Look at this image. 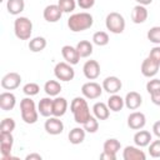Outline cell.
Here are the masks:
<instances>
[{"instance_id":"obj_1","label":"cell","mask_w":160,"mask_h":160,"mask_svg":"<svg viewBox=\"0 0 160 160\" xmlns=\"http://www.w3.org/2000/svg\"><path fill=\"white\" fill-rule=\"evenodd\" d=\"M70 111L72 112L74 115V120L76 124H80V125H84L88 119L91 116L90 114V108L85 100V98L82 96H76L71 100V104H70Z\"/></svg>"},{"instance_id":"obj_2","label":"cell","mask_w":160,"mask_h":160,"mask_svg":"<svg viewBox=\"0 0 160 160\" xmlns=\"http://www.w3.org/2000/svg\"><path fill=\"white\" fill-rule=\"evenodd\" d=\"M92 24H94V18L91 14H89L86 11L75 12L68 19V26L74 32L88 30L92 26Z\"/></svg>"},{"instance_id":"obj_3","label":"cell","mask_w":160,"mask_h":160,"mask_svg":"<svg viewBox=\"0 0 160 160\" xmlns=\"http://www.w3.org/2000/svg\"><path fill=\"white\" fill-rule=\"evenodd\" d=\"M20 112H21V119L26 124H35L39 118V111L36 109V105L34 100L29 98H24L20 101Z\"/></svg>"},{"instance_id":"obj_4","label":"cell","mask_w":160,"mask_h":160,"mask_svg":"<svg viewBox=\"0 0 160 160\" xmlns=\"http://www.w3.org/2000/svg\"><path fill=\"white\" fill-rule=\"evenodd\" d=\"M15 36L20 40H29L32 34V22L26 16H19L14 21Z\"/></svg>"},{"instance_id":"obj_5","label":"cell","mask_w":160,"mask_h":160,"mask_svg":"<svg viewBox=\"0 0 160 160\" xmlns=\"http://www.w3.org/2000/svg\"><path fill=\"white\" fill-rule=\"evenodd\" d=\"M105 26L112 34H121L125 30V19L120 12H109L105 19Z\"/></svg>"},{"instance_id":"obj_6","label":"cell","mask_w":160,"mask_h":160,"mask_svg":"<svg viewBox=\"0 0 160 160\" xmlns=\"http://www.w3.org/2000/svg\"><path fill=\"white\" fill-rule=\"evenodd\" d=\"M54 75L60 81H71L75 76V70L72 65L66 61H60L54 68Z\"/></svg>"},{"instance_id":"obj_7","label":"cell","mask_w":160,"mask_h":160,"mask_svg":"<svg viewBox=\"0 0 160 160\" xmlns=\"http://www.w3.org/2000/svg\"><path fill=\"white\" fill-rule=\"evenodd\" d=\"M102 86L95 81H88L85 82L82 86H81V94L85 99H90V100H94V99H98L101 96L102 94Z\"/></svg>"},{"instance_id":"obj_8","label":"cell","mask_w":160,"mask_h":160,"mask_svg":"<svg viewBox=\"0 0 160 160\" xmlns=\"http://www.w3.org/2000/svg\"><path fill=\"white\" fill-rule=\"evenodd\" d=\"M159 68H160V64H158L154 59H151L150 56H148L146 59L142 60L140 70H141V74L145 78H154L158 74Z\"/></svg>"},{"instance_id":"obj_9","label":"cell","mask_w":160,"mask_h":160,"mask_svg":"<svg viewBox=\"0 0 160 160\" xmlns=\"http://www.w3.org/2000/svg\"><path fill=\"white\" fill-rule=\"evenodd\" d=\"M21 82V76L18 72H8L2 76L1 79V86L5 90H15L20 86Z\"/></svg>"},{"instance_id":"obj_10","label":"cell","mask_w":160,"mask_h":160,"mask_svg":"<svg viewBox=\"0 0 160 160\" xmlns=\"http://www.w3.org/2000/svg\"><path fill=\"white\" fill-rule=\"evenodd\" d=\"M44 128L50 135H59L64 131V124L58 116H49L44 124Z\"/></svg>"},{"instance_id":"obj_11","label":"cell","mask_w":160,"mask_h":160,"mask_svg":"<svg viewBox=\"0 0 160 160\" xmlns=\"http://www.w3.org/2000/svg\"><path fill=\"white\" fill-rule=\"evenodd\" d=\"M146 124V116L141 111H132L128 116V126L132 130H140Z\"/></svg>"},{"instance_id":"obj_12","label":"cell","mask_w":160,"mask_h":160,"mask_svg":"<svg viewBox=\"0 0 160 160\" xmlns=\"http://www.w3.org/2000/svg\"><path fill=\"white\" fill-rule=\"evenodd\" d=\"M14 144V136L11 132H0V152L1 158L11 155V149Z\"/></svg>"},{"instance_id":"obj_13","label":"cell","mask_w":160,"mask_h":160,"mask_svg":"<svg viewBox=\"0 0 160 160\" xmlns=\"http://www.w3.org/2000/svg\"><path fill=\"white\" fill-rule=\"evenodd\" d=\"M42 16L48 22H56L61 19L62 11H61V9L59 8L58 4H50L44 9Z\"/></svg>"},{"instance_id":"obj_14","label":"cell","mask_w":160,"mask_h":160,"mask_svg":"<svg viewBox=\"0 0 160 160\" xmlns=\"http://www.w3.org/2000/svg\"><path fill=\"white\" fill-rule=\"evenodd\" d=\"M102 89L108 92V94H118L121 88H122V82L118 76H108L104 79L102 81Z\"/></svg>"},{"instance_id":"obj_15","label":"cell","mask_w":160,"mask_h":160,"mask_svg":"<svg viewBox=\"0 0 160 160\" xmlns=\"http://www.w3.org/2000/svg\"><path fill=\"white\" fill-rule=\"evenodd\" d=\"M82 72L86 79L95 80L100 75V64L96 60H88L82 66Z\"/></svg>"},{"instance_id":"obj_16","label":"cell","mask_w":160,"mask_h":160,"mask_svg":"<svg viewBox=\"0 0 160 160\" xmlns=\"http://www.w3.org/2000/svg\"><path fill=\"white\" fill-rule=\"evenodd\" d=\"M61 55H62L64 60L71 65H76L80 60V55H79L76 48H74L71 45H64L61 48Z\"/></svg>"},{"instance_id":"obj_17","label":"cell","mask_w":160,"mask_h":160,"mask_svg":"<svg viewBox=\"0 0 160 160\" xmlns=\"http://www.w3.org/2000/svg\"><path fill=\"white\" fill-rule=\"evenodd\" d=\"M122 158L124 160H145L146 155L139 146L128 145L122 151Z\"/></svg>"},{"instance_id":"obj_18","label":"cell","mask_w":160,"mask_h":160,"mask_svg":"<svg viewBox=\"0 0 160 160\" xmlns=\"http://www.w3.org/2000/svg\"><path fill=\"white\" fill-rule=\"evenodd\" d=\"M124 101H125V106L129 110H136L142 104V96L138 91H130L126 94Z\"/></svg>"},{"instance_id":"obj_19","label":"cell","mask_w":160,"mask_h":160,"mask_svg":"<svg viewBox=\"0 0 160 160\" xmlns=\"http://www.w3.org/2000/svg\"><path fill=\"white\" fill-rule=\"evenodd\" d=\"M16 105V98L10 91H4L0 94V108L4 111L12 110Z\"/></svg>"},{"instance_id":"obj_20","label":"cell","mask_w":160,"mask_h":160,"mask_svg":"<svg viewBox=\"0 0 160 160\" xmlns=\"http://www.w3.org/2000/svg\"><path fill=\"white\" fill-rule=\"evenodd\" d=\"M148 15H149V12H148L146 6L138 4L136 6L132 8V11H131V20H132V22H135V24H142V22L146 21Z\"/></svg>"},{"instance_id":"obj_21","label":"cell","mask_w":160,"mask_h":160,"mask_svg":"<svg viewBox=\"0 0 160 160\" xmlns=\"http://www.w3.org/2000/svg\"><path fill=\"white\" fill-rule=\"evenodd\" d=\"M68 110V101L62 96H56L52 100V116L61 118Z\"/></svg>"},{"instance_id":"obj_22","label":"cell","mask_w":160,"mask_h":160,"mask_svg":"<svg viewBox=\"0 0 160 160\" xmlns=\"http://www.w3.org/2000/svg\"><path fill=\"white\" fill-rule=\"evenodd\" d=\"M92 112L98 120H106L110 116V109H109L108 104L101 102V101L95 102L92 105Z\"/></svg>"},{"instance_id":"obj_23","label":"cell","mask_w":160,"mask_h":160,"mask_svg":"<svg viewBox=\"0 0 160 160\" xmlns=\"http://www.w3.org/2000/svg\"><path fill=\"white\" fill-rule=\"evenodd\" d=\"M134 142L136 146L139 148H145L149 146V144L151 142V132L148 130H139L135 132L134 135Z\"/></svg>"},{"instance_id":"obj_24","label":"cell","mask_w":160,"mask_h":160,"mask_svg":"<svg viewBox=\"0 0 160 160\" xmlns=\"http://www.w3.org/2000/svg\"><path fill=\"white\" fill-rule=\"evenodd\" d=\"M52 100L51 98H42L38 104V111L41 116L49 118L52 116Z\"/></svg>"},{"instance_id":"obj_25","label":"cell","mask_w":160,"mask_h":160,"mask_svg":"<svg viewBox=\"0 0 160 160\" xmlns=\"http://www.w3.org/2000/svg\"><path fill=\"white\" fill-rule=\"evenodd\" d=\"M85 132L86 131H85L84 128H74V129L70 130V132L68 135V139L72 145L81 144L85 140Z\"/></svg>"},{"instance_id":"obj_26","label":"cell","mask_w":160,"mask_h":160,"mask_svg":"<svg viewBox=\"0 0 160 160\" xmlns=\"http://www.w3.org/2000/svg\"><path fill=\"white\" fill-rule=\"evenodd\" d=\"M108 106H109V109L111 110V111H120L124 106H125V101H124V99L120 96V95H118V94H111L110 95V98L108 99Z\"/></svg>"},{"instance_id":"obj_27","label":"cell","mask_w":160,"mask_h":160,"mask_svg":"<svg viewBox=\"0 0 160 160\" xmlns=\"http://www.w3.org/2000/svg\"><path fill=\"white\" fill-rule=\"evenodd\" d=\"M8 12L11 15H19L25 9V1L24 0H8L6 2Z\"/></svg>"},{"instance_id":"obj_28","label":"cell","mask_w":160,"mask_h":160,"mask_svg":"<svg viewBox=\"0 0 160 160\" xmlns=\"http://www.w3.org/2000/svg\"><path fill=\"white\" fill-rule=\"evenodd\" d=\"M46 44L48 42H46V39L44 36H36V38L30 39V41H29V49L32 52H40V51H42L46 48Z\"/></svg>"},{"instance_id":"obj_29","label":"cell","mask_w":160,"mask_h":160,"mask_svg":"<svg viewBox=\"0 0 160 160\" xmlns=\"http://www.w3.org/2000/svg\"><path fill=\"white\" fill-rule=\"evenodd\" d=\"M76 50L80 55V58H88L92 54V44L89 41V40H80L78 44H76Z\"/></svg>"},{"instance_id":"obj_30","label":"cell","mask_w":160,"mask_h":160,"mask_svg":"<svg viewBox=\"0 0 160 160\" xmlns=\"http://www.w3.org/2000/svg\"><path fill=\"white\" fill-rule=\"evenodd\" d=\"M44 91L49 96H58L61 91V85L58 80H48L44 85Z\"/></svg>"},{"instance_id":"obj_31","label":"cell","mask_w":160,"mask_h":160,"mask_svg":"<svg viewBox=\"0 0 160 160\" xmlns=\"http://www.w3.org/2000/svg\"><path fill=\"white\" fill-rule=\"evenodd\" d=\"M121 149V144L118 139L115 138H111V139H108L105 140L104 145H102V151L105 152H109V154H115Z\"/></svg>"},{"instance_id":"obj_32","label":"cell","mask_w":160,"mask_h":160,"mask_svg":"<svg viewBox=\"0 0 160 160\" xmlns=\"http://www.w3.org/2000/svg\"><path fill=\"white\" fill-rule=\"evenodd\" d=\"M109 35L106 31H96L92 35V42L98 46H105L109 44Z\"/></svg>"},{"instance_id":"obj_33","label":"cell","mask_w":160,"mask_h":160,"mask_svg":"<svg viewBox=\"0 0 160 160\" xmlns=\"http://www.w3.org/2000/svg\"><path fill=\"white\" fill-rule=\"evenodd\" d=\"M82 128L85 129V131L86 132H90V134H94V132H96L98 131V129H99V120L95 118V116H90L89 119H88V121L82 125Z\"/></svg>"},{"instance_id":"obj_34","label":"cell","mask_w":160,"mask_h":160,"mask_svg":"<svg viewBox=\"0 0 160 160\" xmlns=\"http://www.w3.org/2000/svg\"><path fill=\"white\" fill-rule=\"evenodd\" d=\"M15 120L12 118H5L0 124V132H12L15 130Z\"/></svg>"},{"instance_id":"obj_35","label":"cell","mask_w":160,"mask_h":160,"mask_svg":"<svg viewBox=\"0 0 160 160\" xmlns=\"http://www.w3.org/2000/svg\"><path fill=\"white\" fill-rule=\"evenodd\" d=\"M76 1L75 0H59L58 5L61 9L62 12H72L76 8Z\"/></svg>"},{"instance_id":"obj_36","label":"cell","mask_w":160,"mask_h":160,"mask_svg":"<svg viewBox=\"0 0 160 160\" xmlns=\"http://www.w3.org/2000/svg\"><path fill=\"white\" fill-rule=\"evenodd\" d=\"M40 91V86L36 82H28L22 86V92L28 96H35Z\"/></svg>"},{"instance_id":"obj_37","label":"cell","mask_w":160,"mask_h":160,"mask_svg":"<svg viewBox=\"0 0 160 160\" xmlns=\"http://www.w3.org/2000/svg\"><path fill=\"white\" fill-rule=\"evenodd\" d=\"M148 40L151 41L152 44H160V26H152L148 34Z\"/></svg>"},{"instance_id":"obj_38","label":"cell","mask_w":160,"mask_h":160,"mask_svg":"<svg viewBox=\"0 0 160 160\" xmlns=\"http://www.w3.org/2000/svg\"><path fill=\"white\" fill-rule=\"evenodd\" d=\"M149 154L151 158H160V139L159 140H154L149 144Z\"/></svg>"},{"instance_id":"obj_39","label":"cell","mask_w":160,"mask_h":160,"mask_svg":"<svg viewBox=\"0 0 160 160\" xmlns=\"http://www.w3.org/2000/svg\"><path fill=\"white\" fill-rule=\"evenodd\" d=\"M146 91L149 94L160 91V79H151L146 82Z\"/></svg>"},{"instance_id":"obj_40","label":"cell","mask_w":160,"mask_h":160,"mask_svg":"<svg viewBox=\"0 0 160 160\" xmlns=\"http://www.w3.org/2000/svg\"><path fill=\"white\" fill-rule=\"evenodd\" d=\"M149 56H150L151 59H154L158 64H160V46H154V48L150 50Z\"/></svg>"},{"instance_id":"obj_41","label":"cell","mask_w":160,"mask_h":160,"mask_svg":"<svg viewBox=\"0 0 160 160\" xmlns=\"http://www.w3.org/2000/svg\"><path fill=\"white\" fill-rule=\"evenodd\" d=\"M94 4H95V0H78V5L84 10H88V9L92 8Z\"/></svg>"},{"instance_id":"obj_42","label":"cell","mask_w":160,"mask_h":160,"mask_svg":"<svg viewBox=\"0 0 160 160\" xmlns=\"http://www.w3.org/2000/svg\"><path fill=\"white\" fill-rule=\"evenodd\" d=\"M150 98H151L152 104H155V105L160 106V91H156V92L150 94Z\"/></svg>"},{"instance_id":"obj_43","label":"cell","mask_w":160,"mask_h":160,"mask_svg":"<svg viewBox=\"0 0 160 160\" xmlns=\"http://www.w3.org/2000/svg\"><path fill=\"white\" fill-rule=\"evenodd\" d=\"M100 159H101V160H116V155H115V154H109V152L102 151V152L100 154Z\"/></svg>"},{"instance_id":"obj_44","label":"cell","mask_w":160,"mask_h":160,"mask_svg":"<svg viewBox=\"0 0 160 160\" xmlns=\"http://www.w3.org/2000/svg\"><path fill=\"white\" fill-rule=\"evenodd\" d=\"M152 132L160 139V120H158V121L154 122V125H152Z\"/></svg>"},{"instance_id":"obj_45","label":"cell","mask_w":160,"mask_h":160,"mask_svg":"<svg viewBox=\"0 0 160 160\" xmlns=\"http://www.w3.org/2000/svg\"><path fill=\"white\" fill-rule=\"evenodd\" d=\"M25 159H26V160H41V159H42V156H41L40 154L31 152V154L26 155V158H25Z\"/></svg>"},{"instance_id":"obj_46","label":"cell","mask_w":160,"mask_h":160,"mask_svg":"<svg viewBox=\"0 0 160 160\" xmlns=\"http://www.w3.org/2000/svg\"><path fill=\"white\" fill-rule=\"evenodd\" d=\"M139 5H144V6H146V5H150L151 2H152V0H135Z\"/></svg>"}]
</instances>
